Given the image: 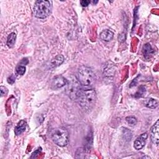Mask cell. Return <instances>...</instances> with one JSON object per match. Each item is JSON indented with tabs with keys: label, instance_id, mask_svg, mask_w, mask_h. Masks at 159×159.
Returning a JSON list of instances; mask_svg holds the SVG:
<instances>
[{
	"label": "cell",
	"instance_id": "20",
	"mask_svg": "<svg viewBox=\"0 0 159 159\" xmlns=\"http://www.w3.org/2000/svg\"><path fill=\"white\" fill-rule=\"evenodd\" d=\"M40 152H41V148H38L34 152H33V153L32 154V156L30 157V158H36L37 157V155L40 153Z\"/></svg>",
	"mask_w": 159,
	"mask_h": 159
},
{
	"label": "cell",
	"instance_id": "4",
	"mask_svg": "<svg viewBox=\"0 0 159 159\" xmlns=\"http://www.w3.org/2000/svg\"><path fill=\"white\" fill-rule=\"evenodd\" d=\"M52 2L50 1H37L33 7V12L35 17L44 19L48 17L52 11Z\"/></svg>",
	"mask_w": 159,
	"mask_h": 159
},
{
	"label": "cell",
	"instance_id": "9",
	"mask_svg": "<svg viewBox=\"0 0 159 159\" xmlns=\"http://www.w3.org/2000/svg\"><path fill=\"white\" fill-rule=\"evenodd\" d=\"M142 53L145 59H150L154 53V50L149 43H145L142 47Z\"/></svg>",
	"mask_w": 159,
	"mask_h": 159
},
{
	"label": "cell",
	"instance_id": "11",
	"mask_svg": "<svg viewBox=\"0 0 159 159\" xmlns=\"http://www.w3.org/2000/svg\"><path fill=\"white\" fill-rule=\"evenodd\" d=\"M99 37L104 42H109L114 37V32L111 30L106 29L101 32Z\"/></svg>",
	"mask_w": 159,
	"mask_h": 159
},
{
	"label": "cell",
	"instance_id": "17",
	"mask_svg": "<svg viewBox=\"0 0 159 159\" xmlns=\"http://www.w3.org/2000/svg\"><path fill=\"white\" fill-rule=\"evenodd\" d=\"M16 73L19 75H23L25 72V66L23 65H19L16 68Z\"/></svg>",
	"mask_w": 159,
	"mask_h": 159
},
{
	"label": "cell",
	"instance_id": "1",
	"mask_svg": "<svg viewBox=\"0 0 159 159\" xmlns=\"http://www.w3.org/2000/svg\"><path fill=\"white\" fill-rule=\"evenodd\" d=\"M76 78L84 89L92 88L96 81V76L94 72L86 66H81L78 68Z\"/></svg>",
	"mask_w": 159,
	"mask_h": 159
},
{
	"label": "cell",
	"instance_id": "2",
	"mask_svg": "<svg viewBox=\"0 0 159 159\" xmlns=\"http://www.w3.org/2000/svg\"><path fill=\"white\" fill-rule=\"evenodd\" d=\"M96 101V91L93 88H83L77 101L83 109L85 111H90L94 106Z\"/></svg>",
	"mask_w": 159,
	"mask_h": 159
},
{
	"label": "cell",
	"instance_id": "13",
	"mask_svg": "<svg viewBox=\"0 0 159 159\" xmlns=\"http://www.w3.org/2000/svg\"><path fill=\"white\" fill-rule=\"evenodd\" d=\"M144 104L147 107L153 109L157 107L158 106V101L157 99L153 98H148L145 101Z\"/></svg>",
	"mask_w": 159,
	"mask_h": 159
},
{
	"label": "cell",
	"instance_id": "22",
	"mask_svg": "<svg viewBox=\"0 0 159 159\" xmlns=\"http://www.w3.org/2000/svg\"><path fill=\"white\" fill-rule=\"evenodd\" d=\"M136 83H137V78L134 79V80L132 81V83H130V87H132V86H135V85L136 84Z\"/></svg>",
	"mask_w": 159,
	"mask_h": 159
},
{
	"label": "cell",
	"instance_id": "5",
	"mask_svg": "<svg viewBox=\"0 0 159 159\" xmlns=\"http://www.w3.org/2000/svg\"><path fill=\"white\" fill-rule=\"evenodd\" d=\"M65 86V92L67 96L71 99L77 101L83 88L76 77H73L68 80V83Z\"/></svg>",
	"mask_w": 159,
	"mask_h": 159
},
{
	"label": "cell",
	"instance_id": "19",
	"mask_svg": "<svg viewBox=\"0 0 159 159\" xmlns=\"http://www.w3.org/2000/svg\"><path fill=\"white\" fill-rule=\"evenodd\" d=\"M7 82L9 84H13L15 81H16V76H14V75H11V76H9L8 78H7Z\"/></svg>",
	"mask_w": 159,
	"mask_h": 159
},
{
	"label": "cell",
	"instance_id": "14",
	"mask_svg": "<svg viewBox=\"0 0 159 159\" xmlns=\"http://www.w3.org/2000/svg\"><path fill=\"white\" fill-rule=\"evenodd\" d=\"M16 40V34L14 32H11L9 34L7 39V45L9 48H12L15 44Z\"/></svg>",
	"mask_w": 159,
	"mask_h": 159
},
{
	"label": "cell",
	"instance_id": "12",
	"mask_svg": "<svg viewBox=\"0 0 159 159\" xmlns=\"http://www.w3.org/2000/svg\"><path fill=\"white\" fill-rule=\"evenodd\" d=\"M64 57L62 55H58L50 61V66L52 68L60 65L64 61Z\"/></svg>",
	"mask_w": 159,
	"mask_h": 159
},
{
	"label": "cell",
	"instance_id": "15",
	"mask_svg": "<svg viewBox=\"0 0 159 159\" xmlns=\"http://www.w3.org/2000/svg\"><path fill=\"white\" fill-rule=\"evenodd\" d=\"M145 88L143 86H140L139 88V89L138 91L135 93V94H134V97L135 98H140V97H142L145 93Z\"/></svg>",
	"mask_w": 159,
	"mask_h": 159
},
{
	"label": "cell",
	"instance_id": "21",
	"mask_svg": "<svg viewBox=\"0 0 159 159\" xmlns=\"http://www.w3.org/2000/svg\"><path fill=\"white\" fill-rule=\"evenodd\" d=\"M89 3H90V1H88V0L81 1V4L83 7H87L89 5Z\"/></svg>",
	"mask_w": 159,
	"mask_h": 159
},
{
	"label": "cell",
	"instance_id": "8",
	"mask_svg": "<svg viewBox=\"0 0 159 159\" xmlns=\"http://www.w3.org/2000/svg\"><path fill=\"white\" fill-rule=\"evenodd\" d=\"M147 137H148V135L147 133H143L141 134L139 137H138L134 142V148L137 150H141L145 145Z\"/></svg>",
	"mask_w": 159,
	"mask_h": 159
},
{
	"label": "cell",
	"instance_id": "10",
	"mask_svg": "<svg viewBox=\"0 0 159 159\" xmlns=\"http://www.w3.org/2000/svg\"><path fill=\"white\" fill-rule=\"evenodd\" d=\"M27 127V122L24 120H20L14 129V132L16 135H20L25 132Z\"/></svg>",
	"mask_w": 159,
	"mask_h": 159
},
{
	"label": "cell",
	"instance_id": "18",
	"mask_svg": "<svg viewBox=\"0 0 159 159\" xmlns=\"http://www.w3.org/2000/svg\"><path fill=\"white\" fill-rule=\"evenodd\" d=\"M0 91H1V96H6L7 93H8V89L7 88H6L4 86H0Z\"/></svg>",
	"mask_w": 159,
	"mask_h": 159
},
{
	"label": "cell",
	"instance_id": "3",
	"mask_svg": "<svg viewBox=\"0 0 159 159\" xmlns=\"http://www.w3.org/2000/svg\"><path fill=\"white\" fill-rule=\"evenodd\" d=\"M50 137L52 141L60 147L67 145L70 140L68 130L63 127L53 129L50 132Z\"/></svg>",
	"mask_w": 159,
	"mask_h": 159
},
{
	"label": "cell",
	"instance_id": "6",
	"mask_svg": "<svg viewBox=\"0 0 159 159\" xmlns=\"http://www.w3.org/2000/svg\"><path fill=\"white\" fill-rule=\"evenodd\" d=\"M68 83V80L61 75L56 76L52 81L51 86L53 89H57L65 86Z\"/></svg>",
	"mask_w": 159,
	"mask_h": 159
},
{
	"label": "cell",
	"instance_id": "7",
	"mask_svg": "<svg viewBox=\"0 0 159 159\" xmlns=\"http://www.w3.org/2000/svg\"><path fill=\"white\" fill-rule=\"evenodd\" d=\"M150 139L152 142L156 144H158L159 142V120H157V122L152 125L150 130Z\"/></svg>",
	"mask_w": 159,
	"mask_h": 159
},
{
	"label": "cell",
	"instance_id": "16",
	"mask_svg": "<svg viewBox=\"0 0 159 159\" xmlns=\"http://www.w3.org/2000/svg\"><path fill=\"white\" fill-rule=\"evenodd\" d=\"M125 120L127 122V124L130 126H134L136 125L137 122V120L136 117L134 116H128L125 118Z\"/></svg>",
	"mask_w": 159,
	"mask_h": 159
}]
</instances>
